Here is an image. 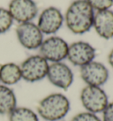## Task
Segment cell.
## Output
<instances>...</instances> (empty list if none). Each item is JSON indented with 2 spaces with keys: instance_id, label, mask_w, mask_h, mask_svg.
I'll list each match as a JSON object with an SVG mask.
<instances>
[{
  "instance_id": "obj_13",
  "label": "cell",
  "mask_w": 113,
  "mask_h": 121,
  "mask_svg": "<svg viewBox=\"0 0 113 121\" xmlns=\"http://www.w3.org/2000/svg\"><path fill=\"white\" fill-rule=\"evenodd\" d=\"M22 79L20 65L14 63H6L0 66V82L5 86L15 85Z\"/></svg>"
},
{
  "instance_id": "obj_17",
  "label": "cell",
  "mask_w": 113,
  "mask_h": 121,
  "mask_svg": "<svg viewBox=\"0 0 113 121\" xmlns=\"http://www.w3.org/2000/svg\"><path fill=\"white\" fill-rule=\"evenodd\" d=\"M94 10H109L112 6L113 0H86Z\"/></svg>"
},
{
  "instance_id": "obj_21",
  "label": "cell",
  "mask_w": 113,
  "mask_h": 121,
  "mask_svg": "<svg viewBox=\"0 0 113 121\" xmlns=\"http://www.w3.org/2000/svg\"><path fill=\"white\" fill-rule=\"evenodd\" d=\"M61 121H63V120H61Z\"/></svg>"
},
{
  "instance_id": "obj_3",
  "label": "cell",
  "mask_w": 113,
  "mask_h": 121,
  "mask_svg": "<svg viewBox=\"0 0 113 121\" xmlns=\"http://www.w3.org/2000/svg\"><path fill=\"white\" fill-rule=\"evenodd\" d=\"M80 99L85 110L95 114L102 113L110 103L106 92L102 87L87 85L80 92Z\"/></svg>"
},
{
  "instance_id": "obj_20",
  "label": "cell",
  "mask_w": 113,
  "mask_h": 121,
  "mask_svg": "<svg viewBox=\"0 0 113 121\" xmlns=\"http://www.w3.org/2000/svg\"><path fill=\"white\" fill-rule=\"evenodd\" d=\"M108 61H109L110 65L113 68V49L111 50V51H110L109 56H108Z\"/></svg>"
},
{
  "instance_id": "obj_16",
  "label": "cell",
  "mask_w": 113,
  "mask_h": 121,
  "mask_svg": "<svg viewBox=\"0 0 113 121\" xmlns=\"http://www.w3.org/2000/svg\"><path fill=\"white\" fill-rule=\"evenodd\" d=\"M13 23V19L7 9L0 7V35L6 33Z\"/></svg>"
},
{
  "instance_id": "obj_8",
  "label": "cell",
  "mask_w": 113,
  "mask_h": 121,
  "mask_svg": "<svg viewBox=\"0 0 113 121\" xmlns=\"http://www.w3.org/2000/svg\"><path fill=\"white\" fill-rule=\"evenodd\" d=\"M96 56V49L87 42H75L69 45L67 58L73 65L84 66L94 61Z\"/></svg>"
},
{
  "instance_id": "obj_11",
  "label": "cell",
  "mask_w": 113,
  "mask_h": 121,
  "mask_svg": "<svg viewBox=\"0 0 113 121\" xmlns=\"http://www.w3.org/2000/svg\"><path fill=\"white\" fill-rule=\"evenodd\" d=\"M64 22L63 14L53 6L48 7L41 13L37 26L43 34L52 35L59 30Z\"/></svg>"
},
{
  "instance_id": "obj_2",
  "label": "cell",
  "mask_w": 113,
  "mask_h": 121,
  "mask_svg": "<svg viewBox=\"0 0 113 121\" xmlns=\"http://www.w3.org/2000/svg\"><path fill=\"white\" fill-rule=\"evenodd\" d=\"M71 104L67 96L60 93L46 95L37 106V114L44 120L61 121L70 111Z\"/></svg>"
},
{
  "instance_id": "obj_5",
  "label": "cell",
  "mask_w": 113,
  "mask_h": 121,
  "mask_svg": "<svg viewBox=\"0 0 113 121\" xmlns=\"http://www.w3.org/2000/svg\"><path fill=\"white\" fill-rule=\"evenodd\" d=\"M69 45L63 38L50 36L43 40L40 46V55L47 61L52 63L62 62L67 57Z\"/></svg>"
},
{
  "instance_id": "obj_14",
  "label": "cell",
  "mask_w": 113,
  "mask_h": 121,
  "mask_svg": "<svg viewBox=\"0 0 113 121\" xmlns=\"http://www.w3.org/2000/svg\"><path fill=\"white\" fill-rule=\"evenodd\" d=\"M17 107V97L8 86L0 84V115H9Z\"/></svg>"
},
{
  "instance_id": "obj_10",
  "label": "cell",
  "mask_w": 113,
  "mask_h": 121,
  "mask_svg": "<svg viewBox=\"0 0 113 121\" xmlns=\"http://www.w3.org/2000/svg\"><path fill=\"white\" fill-rule=\"evenodd\" d=\"M8 11L13 20L21 24L30 22L36 17L38 7L34 0H12Z\"/></svg>"
},
{
  "instance_id": "obj_18",
  "label": "cell",
  "mask_w": 113,
  "mask_h": 121,
  "mask_svg": "<svg viewBox=\"0 0 113 121\" xmlns=\"http://www.w3.org/2000/svg\"><path fill=\"white\" fill-rule=\"evenodd\" d=\"M71 121H102V119L97 114L86 111L76 114L71 119Z\"/></svg>"
},
{
  "instance_id": "obj_1",
  "label": "cell",
  "mask_w": 113,
  "mask_h": 121,
  "mask_svg": "<svg viewBox=\"0 0 113 121\" xmlns=\"http://www.w3.org/2000/svg\"><path fill=\"white\" fill-rule=\"evenodd\" d=\"M94 16V9L86 0H75L68 7L65 20L71 32L82 35L93 27Z\"/></svg>"
},
{
  "instance_id": "obj_19",
  "label": "cell",
  "mask_w": 113,
  "mask_h": 121,
  "mask_svg": "<svg viewBox=\"0 0 113 121\" xmlns=\"http://www.w3.org/2000/svg\"><path fill=\"white\" fill-rule=\"evenodd\" d=\"M102 113H103L102 121H113V101L108 104Z\"/></svg>"
},
{
  "instance_id": "obj_12",
  "label": "cell",
  "mask_w": 113,
  "mask_h": 121,
  "mask_svg": "<svg viewBox=\"0 0 113 121\" xmlns=\"http://www.w3.org/2000/svg\"><path fill=\"white\" fill-rule=\"evenodd\" d=\"M93 27L100 37L106 40L113 38L112 11H97L94 16Z\"/></svg>"
},
{
  "instance_id": "obj_15",
  "label": "cell",
  "mask_w": 113,
  "mask_h": 121,
  "mask_svg": "<svg viewBox=\"0 0 113 121\" xmlns=\"http://www.w3.org/2000/svg\"><path fill=\"white\" fill-rule=\"evenodd\" d=\"M9 121H39L36 112L27 107L17 106L8 115Z\"/></svg>"
},
{
  "instance_id": "obj_7",
  "label": "cell",
  "mask_w": 113,
  "mask_h": 121,
  "mask_svg": "<svg viewBox=\"0 0 113 121\" xmlns=\"http://www.w3.org/2000/svg\"><path fill=\"white\" fill-rule=\"evenodd\" d=\"M109 70L103 64L92 61L80 67V77L87 86L102 87L109 80Z\"/></svg>"
},
{
  "instance_id": "obj_6",
  "label": "cell",
  "mask_w": 113,
  "mask_h": 121,
  "mask_svg": "<svg viewBox=\"0 0 113 121\" xmlns=\"http://www.w3.org/2000/svg\"><path fill=\"white\" fill-rule=\"evenodd\" d=\"M16 35L20 43L27 50L39 49L43 42V34L36 24L25 22L16 28Z\"/></svg>"
},
{
  "instance_id": "obj_9",
  "label": "cell",
  "mask_w": 113,
  "mask_h": 121,
  "mask_svg": "<svg viewBox=\"0 0 113 121\" xmlns=\"http://www.w3.org/2000/svg\"><path fill=\"white\" fill-rule=\"evenodd\" d=\"M47 78L51 84L63 90H67L74 80L72 69L63 62L50 65Z\"/></svg>"
},
{
  "instance_id": "obj_4",
  "label": "cell",
  "mask_w": 113,
  "mask_h": 121,
  "mask_svg": "<svg viewBox=\"0 0 113 121\" xmlns=\"http://www.w3.org/2000/svg\"><path fill=\"white\" fill-rule=\"evenodd\" d=\"M50 65L41 55H33L25 59L20 65L21 76L27 82H36L47 77Z\"/></svg>"
}]
</instances>
